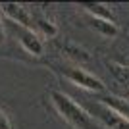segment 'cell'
<instances>
[{
    "label": "cell",
    "mask_w": 129,
    "mask_h": 129,
    "mask_svg": "<svg viewBox=\"0 0 129 129\" xmlns=\"http://www.w3.org/2000/svg\"><path fill=\"white\" fill-rule=\"evenodd\" d=\"M0 129H14V125H12V119L10 116L0 108Z\"/></svg>",
    "instance_id": "11"
},
{
    "label": "cell",
    "mask_w": 129,
    "mask_h": 129,
    "mask_svg": "<svg viewBox=\"0 0 129 129\" xmlns=\"http://www.w3.org/2000/svg\"><path fill=\"white\" fill-rule=\"evenodd\" d=\"M91 116L98 119L106 129H129V119H125L119 112L106 106L104 102H94Z\"/></svg>",
    "instance_id": "4"
},
{
    "label": "cell",
    "mask_w": 129,
    "mask_h": 129,
    "mask_svg": "<svg viewBox=\"0 0 129 129\" xmlns=\"http://www.w3.org/2000/svg\"><path fill=\"white\" fill-rule=\"evenodd\" d=\"M62 73H64L73 85L81 87V89H85V91H91V92L104 91V83L102 81L98 79L96 75L89 73L87 70H83L81 66H66V68H62Z\"/></svg>",
    "instance_id": "2"
},
{
    "label": "cell",
    "mask_w": 129,
    "mask_h": 129,
    "mask_svg": "<svg viewBox=\"0 0 129 129\" xmlns=\"http://www.w3.org/2000/svg\"><path fill=\"white\" fill-rule=\"evenodd\" d=\"M89 23H91V27L94 29L96 33H100L102 37L106 39H112L118 35V25H116V21H112V19H102V17H91L89 16Z\"/></svg>",
    "instance_id": "7"
},
{
    "label": "cell",
    "mask_w": 129,
    "mask_h": 129,
    "mask_svg": "<svg viewBox=\"0 0 129 129\" xmlns=\"http://www.w3.org/2000/svg\"><path fill=\"white\" fill-rule=\"evenodd\" d=\"M33 19H35V27H33V31L37 33L39 37H48L50 39V37H54V35L58 33L56 23H54L52 19H48L43 12L33 10Z\"/></svg>",
    "instance_id": "6"
},
{
    "label": "cell",
    "mask_w": 129,
    "mask_h": 129,
    "mask_svg": "<svg viewBox=\"0 0 129 129\" xmlns=\"http://www.w3.org/2000/svg\"><path fill=\"white\" fill-rule=\"evenodd\" d=\"M50 102H52L54 110L58 112V116L73 129H96L94 118L81 104H77L70 94H66L62 91H52Z\"/></svg>",
    "instance_id": "1"
},
{
    "label": "cell",
    "mask_w": 129,
    "mask_h": 129,
    "mask_svg": "<svg viewBox=\"0 0 129 129\" xmlns=\"http://www.w3.org/2000/svg\"><path fill=\"white\" fill-rule=\"evenodd\" d=\"M110 71L114 73V77H116L121 85L129 89V68L127 66L118 64V62H112V64H110Z\"/></svg>",
    "instance_id": "10"
},
{
    "label": "cell",
    "mask_w": 129,
    "mask_h": 129,
    "mask_svg": "<svg viewBox=\"0 0 129 129\" xmlns=\"http://www.w3.org/2000/svg\"><path fill=\"white\" fill-rule=\"evenodd\" d=\"M0 14L10 19L14 25L31 29L35 27V19H33V10L25 4H16V2H8V4H0Z\"/></svg>",
    "instance_id": "3"
},
{
    "label": "cell",
    "mask_w": 129,
    "mask_h": 129,
    "mask_svg": "<svg viewBox=\"0 0 129 129\" xmlns=\"http://www.w3.org/2000/svg\"><path fill=\"white\" fill-rule=\"evenodd\" d=\"M16 27H17V31H19V44H21L29 54L41 56L43 50H44L43 39L39 37L35 31H31V29H25V27H19V25H16Z\"/></svg>",
    "instance_id": "5"
},
{
    "label": "cell",
    "mask_w": 129,
    "mask_h": 129,
    "mask_svg": "<svg viewBox=\"0 0 129 129\" xmlns=\"http://www.w3.org/2000/svg\"><path fill=\"white\" fill-rule=\"evenodd\" d=\"M81 8H83L91 17H102V19H112V21H114L112 10H110L106 4H98V2H83Z\"/></svg>",
    "instance_id": "8"
},
{
    "label": "cell",
    "mask_w": 129,
    "mask_h": 129,
    "mask_svg": "<svg viewBox=\"0 0 129 129\" xmlns=\"http://www.w3.org/2000/svg\"><path fill=\"white\" fill-rule=\"evenodd\" d=\"M6 39V31H4V23H2V17H0V44L4 43Z\"/></svg>",
    "instance_id": "12"
},
{
    "label": "cell",
    "mask_w": 129,
    "mask_h": 129,
    "mask_svg": "<svg viewBox=\"0 0 129 129\" xmlns=\"http://www.w3.org/2000/svg\"><path fill=\"white\" fill-rule=\"evenodd\" d=\"M100 102H104L106 106L114 108V110L119 112L125 119H129V98H121V96H116V94H108V96H104Z\"/></svg>",
    "instance_id": "9"
}]
</instances>
